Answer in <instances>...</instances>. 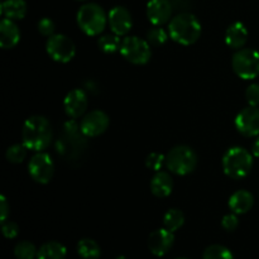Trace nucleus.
<instances>
[{
    "label": "nucleus",
    "mask_w": 259,
    "mask_h": 259,
    "mask_svg": "<svg viewBox=\"0 0 259 259\" xmlns=\"http://www.w3.org/2000/svg\"><path fill=\"white\" fill-rule=\"evenodd\" d=\"M110 119L108 114L103 110H93L86 114L81 120V131L88 138H95L105 133L109 128Z\"/></svg>",
    "instance_id": "11"
},
{
    "label": "nucleus",
    "mask_w": 259,
    "mask_h": 259,
    "mask_svg": "<svg viewBox=\"0 0 259 259\" xmlns=\"http://www.w3.org/2000/svg\"><path fill=\"white\" fill-rule=\"evenodd\" d=\"M252 153L254 157H259V137L254 141L252 146Z\"/></svg>",
    "instance_id": "36"
},
{
    "label": "nucleus",
    "mask_w": 259,
    "mask_h": 259,
    "mask_svg": "<svg viewBox=\"0 0 259 259\" xmlns=\"http://www.w3.org/2000/svg\"><path fill=\"white\" fill-rule=\"evenodd\" d=\"M174 190V180L166 171H158L151 180V191L156 197H167Z\"/></svg>",
    "instance_id": "19"
},
{
    "label": "nucleus",
    "mask_w": 259,
    "mask_h": 259,
    "mask_svg": "<svg viewBox=\"0 0 259 259\" xmlns=\"http://www.w3.org/2000/svg\"><path fill=\"white\" fill-rule=\"evenodd\" d=\"M89 106L88 94L82 89H73L66 95L63 100V109L68 118H81L86 113Z\"/></svg>",
    "instance_id": "13"
},
{
    "label": "nucleus",
    "mask_w": 259,
    "mask_h": 259,
    "mask_svg": "<svg viewBox=\"0 0 259 259\" xmlns=\"http://www.w3.org/2000/svg\"><path fill=\"white\" fill-rule=\"evenodd\" d=\"M9 214H10L9 204H8L4 195H2V196H0V220H2V223L7 222Z\"/></svg>",
    "instance_id": "35"
},
{
    "label": "nucleus",
    "mask_w": 259,
    "mask_h": 259,
    "mask_svg": "<svg viewBox=\"0 0 259 259\" xmlns=\"http://www.w3.org/2000/svg\"><path fill=\"white\" fill-rule=\"evenodd\" d=\"M201 30L199 19L190 13H180L172 18L168 24L169 37L182 46H190L197 42Z\"/></svg>",
    "instance_id": "3"
},
{
    "label": "nucleus",
    "mask_w": 259,
    "mask_h": 259,
    "mask_svg": "<svg viewBox=\"0 0 259 259\" xmlns=\"http://www.w3.org/2000/svg\"><path fill=\"white\" fill-rule=\"evenodd\" d=\"M172 3L169 0H149L147 18L153 25H163L171 20Z\"/></svg>",
    "instance_id": "16"
},
{
    "label": "nucleus",
    "mask_w": 259,
    "mask_h": 259,
    "mask_svg": "<svg viewBox=\"0 0 259 259\" xmlns=\"http://www.w3.org/2000/svg\"><path fill=\"white\" fill-rule=\"evenodd\" d=\"M175 243L174 233L168 229H157L148 237V249L156 257H163L171 250Z\"/></svg>",
    "instance_id": "14"
},
{
    "label": "nucleus",
    "mask_w": 259,
    "mask_h": 259,
    "mask_svg": "<svg viewBox=\"0 0 259 259\" xmlns=\"http://www.w3.org/2000/svg\"><path fill=\"white\" fill-rule=\"evenodd\" d=\"M248 40V30L240 22L233 23L225 32V43L233 50H242Z\"/></svg>",
    "instance_id": "18"
},
{
    "label": "nucleus",
    "mask_w": 259,
    "mask_h": 259,
    "mask_svg": "<svg viewBox=\"0 0 259 259\" xmlns=\"http://www.w3.org/2000/svg\"><path fill=\"white\" fill-rule=\"evenodd\" d=\"M185 224V214L179 209H169L163 217V225L169 232L175 233Z\"/></svg>",
    "instance_id": "24"
},
{
    "label": "nucleus",
    "mask_w": 259,
    "mask_h": 259,
    "mask_svg": "<svg viewBox=\"0 0 259 259\" xmlns=\"http://www.w3.org/2000/svg\"><path fill=\"white\" fill-rule=\"evenodd\" d=\"M2 230L7 239H14V238H17L18 233H19V227H18L17 223L9 220V222L3 223Z\"/></svg>",
    "instance_id": "34"
},
{
    "label": "nucleus",
    "mask_w": 259,
    "mask_h": 259,
    "mask_svg": "<svg viewBox=\"0 0 259 259\" xmlns=\"http://www.w3.org/2000/svg\"><path fill=\"white\" fill-rule=\"evenodd\" d=\"M67 250L58 242H47L38 249L37 259H65Z\"/></svg>",
    "instance_id": "22"
},
{
    "label": "nucleus",
    "mask_w": 259,
    "mask_h": 259,
    "mask_svg": "<svg viewBox=\"0 0 259 259\" xmlns=\"http://www.w3.org/2000/svg\"><path fill=\"white\" fill-rule=\"evenodd\" d=\"M168 33L161 27V25H154L153 28L147 32V40L152 46H162L168 39Z\"/></svg>",
    "instance_id": "29"
},
{
    "label": "nucleus",
    "mask_w": 259,
    "mask_h": 259,
    "mask_svg": "<svg viewBox=\"0 0 259 259\" xmlns=\"http://www.w3.org/2000/svg\"><path fill=\"white\" fill-rule=\"evenodd\" d=\"M228 205L234 214H247L254 205V197L247 190H239L230 196Z\"/></svg>",
    "instance_id": "20"
},
{
    "label": "nucleus",
    "mask_w": 259,
    "mask_h": 259,
    "mask_svg": "<svg viewBox=\"0 0 259 259\" xmlns=\"http://www.w3.org/2000/svg\"><path fill=\"white\" fill-rule=\"evenodd\" d=\"M27 3L24 0H5L2 3L0 13L10 20H20L27 15Z\"/></svg>",
    "instance_id": "21"
},
{
    "label": "nucleus",
    "mask_w": 259,
    "mask_h": 259,
    "mask_svg": "<svg viewBox=\"0 0 259 259\" xmlns=\"http://www.w3.org/2000/svg\"><path fill=\"white\" fill-rule=\"evenodd\" d=\"M46 50L52 60L60 63L70 62L76 55L75 43L65 34H53L48 37Z\"/></svg>",
    "instance_id": "9"
},
{
    "label": "nucleus",
    "mask_w": 259,
    "mask_h": 259,
    "mask_svg": "<svg viewBox=\"0 0 259 259\" xmlns=\"http://www.w3.org/2000/svg\"><path fill=\"white\" fill-rule=\"evenodd\" d=\"M55 23L50 18H42L38 22V32L45 37H51V35L55 34Z\"/></svg>",
    "instance_id": "31"
},
{
    "label": "nucleus",
    "mask_w": 259,
    "mask_h": 259,
    "mask_svg": "<svg viewBox=\"0 0 259 259\" xmlns=\"http://www.w3.org/2000/svg\"><path fill=\"white\" fill-rule=\"evenodd\" d=\"M28 151H29V149H28L23 143L13 144V146H10L9 148L7 149L5 157H7L8 162H10V163H14V164L22 163V162L25 159V157H27Z\"/></svg>",
    "instance_id": "28"
},
{
    "label": "nucleus",
    "mask_w": 259,
    "mask_h": 259,
    "mask_svg": "<svg viewBox=\"0 0 259 259\" xmlns=\"http://www.w3.org/2000/svg\"><path fill=\"white\" fill-rule=\"evenodd\" d=\"M78 2H85V0H78Z\"/></svg>",
    "instance_id": "38"
},
{
    "label": "nucleus",
    "mask_w": 259,
    "mask_h": 259,
    "mask_svg": "<svg viewBox=\"0 0 259 259\" xmlns=\"http://www.w3.org/2000/svg\"><path fill=\"white\" fill-rule=\"evenodd\" d=\"M120 53L128 62L133 65H146L152 57L151 45L147 39L128 35L121 40Z\"/></svg>",
    "instance_id": "8"
},
{
    "label": "nucleus",
    "mask_w": 259,
    "mask_h": 259,
    "mask_svg": "<svg viewBox=\"0 0 259 259\" xmlns=\"http://www.w3.org/2000/svg\"><path fill=\"white\" fill-rule=\"evenodd\" d=\"M108 23L111 28V32L118 34L119 37L128 34L133 27L131 12L124 7L113 8L108 14Z\"/></svg>",
    "instance_id": "15"
},
{
    "label": "nucleus",
    "mask_w": 259,
    "mask_h": 259,
    "mask_svg": "<svg viewBox=\"0 0 259 259\" xmlns=\"http://www.w3.org/2000/svg\"><path fill=\"white\" fill-rule=\"evenodd\" d=\"M177 259H186V258H177Z\"/></svg>",
    "instance_id": "39"
},
{
    "label": "nucleus",
    "mask_w": 259,
    "mask_h": 259,
    "mask_svg": "<svg viewBox=\"0 0 259 259\" xmlns=\"http://www.w3.org/2000/svg\"><path fill=\"white\" fill-rule=\"evenodd\" d=\"M38 250L33 243L23 240L19 242L14 248V255L17 259H34L37 258Z\"/></svg>",
    "instance_id": "27"
},
{
    "label": "nucleus",
    "mask_w": 259,
    "mask_h": 259,
    "mask_svg": "<svg viewBox=\"0 0 259 259\" xmlns=\"http://www.w3.org/2000/svg\"><path fill=\"white\" fill-rule=\"evenodd\" d=\"M166 164V156L161 153H157V152H152L147 156L146 158V166L147 168L152 169L154 172L161 171L162 167Z\"/></svg>",
    "instance_id": "30"
},
{
    "label": "nucleus",
    "mask_w": 259,
    "mask_h": 259,
    "mask_svg": "<svg viewBox=\"0 0 259 259\" xmlns=\"http://www.w3.org/2000/svg\"><path fill=\"white\" fill-rule=\"evenodd\" d=\"M86 138L88 137L82 133L81 126L76 123L75 119H71L65 123L62 136L57 142L58 153L68 162L80 161L88 147Z\"/></svg>",
    "instance_id": "2"
},
{
    "label": "nucleus",
    "mask_w": 259,
    "mask_h": 259,
    "mask_svg": "<svg viewBox=\"0 0 259 259\" xmlns=\"http://www.w3.org/2000/svg\"><path fill=\"white\" fill-rule=\"evenodd\" d=\"M197 154L191 147L176 146L166 154V167L175 175L186 176L195 171Z\"/></svg>",
    "instance_id": "6"
},
{
    "label": "nucleus",
    "mask_w": 259,
    "mask_h": 259,
    "mask_svg": "<svg viewBox=\"0 0 259 259\" xmlns=\"http://www.w3.org/2000/svg\"><path fill=\"white\" fill-rule=\"evenodd\" d=\"M98 46L104 53H115L116 51H120V37L115 34V33H113V34H104L98 39Z\"/></svg>",
    "instance_id": "25"
},
{
    "label": "nucleus",
    "mask_w": 259,
    "mask_h": 259,
    "mask_svg": "<svg viewBox=\"0 0 259 259\" xmlns=\"http://www.w3.org/2000/svg\"><path fill=\"white\" fill-rule=\"evenodd\" d=\"M235 128L244 137H257L259 134V109L248 106L239 111L235 118Z\"/></svg>",
    "instance_id": "12"
},
{
    "label": "nucleus",
    "mask_w": 259,
    "mask_h": 259,
    "mask_svg": "<svg viewBox=\"0 0 259 259\" xmlns=\"http://www.w3.org/2000/svg\"><path fill=\"white\" fill-rule=\"evenodd\" d=\"M232 66L240 78L253 80L259 76V52L252 48L238 50L233 56Z\"/></svg>",
    "instance_id": "7"
},
{
    "label": "nucleus",
    "mask_w": 259,
    "mask_h": 259,
    "mask_svg": "<svg viewBox=\"0 0 259 259\" xmlns=\"http://www.w3.org/2000/svg\"><path fill=\"white\" fill-rule=\"evenodd\" d=\"M239 225V219H238L237 214L232 212V214H228L223 218L222 220V227L223 229H225L227 232H234L235 229Z\"/></svg>",
    "instance_id": "33"
},
{
    "label": "nucleus",
    "mask_w": 259,
    "mask_h": 259,
    "mask_svg": "<svg viewBox=\"0 0 259 259\" xmlns=\"http://www.w3.org/2000/svg\"><path fill=\"white\" fill-rule=\"evenodd\" d=\"M202 259H234V255L224 245L212 244L205 249Z\"/></svg>",
    "instance_id": "26"
},
{
    "label": "nucleus",
    "mask_w": 259,
    "mask_h": 259,
    "mask_svg": "<svg viewBox=\"0 0 259 259\" xmlns=\"http://www.w3.org/2000/svg\"><path fill=\"white\" fill-rule=\"evenodd\" d=\"M77 253L82 259H99L101 255V249L95 240L85 238L77 243Z\"/></svg>",
    "instance_id": "23"
},
{
    "label": "nucleus",
    "mask_w": 259,
    "mask_h": 259,
    "mask_svg": "<svg viewBox=\"0 0 259 259\" xmlns=\"http://www.w3.org/2000/svg\"><path fill=\"white\" fill-rule=\"evenodd\" d=\"M29 175L37 184L46 185L52 180L55 174V163L52 157L45 152H37L28 163Z\"/></svg>",
    "instance_id": "10"
},
{
    "label": "nucleus",
    "mask_w": 259,
    "mask_h": 259,
    "mask_svg": "<svg viewBox=\"0 0 259 259\" xmlns=\"http://www.w3.org/2000/svg\"><path fill=\"white\" fill-rule=\"evenodd\" d=\"M253 168V156L243 147H232L223 156V169L233 180L244 179Z\"/></svg>",
    "instance_id": "4"
},
{
    "label": "nucleus",
    "mask_w": 259,
    "mask_h": 259,
    "mask_svg": "<svg viewBox=\"0 0 259 259\" xmlns=\"http://www.w3.org/2000/svg\"><path fill=\"white\" fill-rule=\"evenodd\" d=\"M20 40V30L14 20L4 18L0 22V47L3 50L14 48Z\"/></svg>",
    "instance_id": "17"
},
{
    "label": "nucleus",
    "mask_w": 259,
    "mask_h": 259,
    "mask_svg": "<svg viewBox=\"0 0 259 259\" xmlns=\"http://www.w3.org/2000/svg\"><path fill=\"white\" fill-rule=\"evenodd\" d=\"M245 99L250 106L259 105V83H252L245 90Z\"/></svg>",
    "instance_id": "32"
},
{
    "label": "nucleus",
    "mask_w": 259,
    "mask_h": 259,
    "mask_svg": "<svg viewBox=\"0 0 259 259\" xmlns=\"http://www.w3.org/2000/svg\"><path fill=\"white\" fill-rule=\"evenodd\" d=\"M22 141L29 151H45L52 141V126L48 119L40 115L28 118L23 124Z\"/></svg>",
    "instance_id": "1"
},
{
    "label": "nucleus",
    "mask_w": 259,
    "mask_h": 259,
    "mask_svg": "<svg viewBox=\"0 0 259 259\" xmlns=\"http://www.w3.org/2000/svg\"><path fill=\"white\" fill-rule=\"evenodd\" d=\"M76 20H77L80 29L86 35L95 37V35L101 34L105 29L106 23H108V15L105 14L100 5L95 4V3H88L78 9Z\"/></svg>",
    "instance_id": "5"
},
{
    "label": "nucleus",
    "mask_w": 259,
    "mask_h": 259,
    "mask_svg": "<svg viewBox=\"0 0 259 259\" xmlns=\"http://www.w3.org/2000/svg\"><path fill=\"white\" fill-rule=\"evenodd\" d=\"M115 259H128L125 257V255H119V257H116Z\"/></svg>",
    "instance_id": "37"
}]
</instances>
